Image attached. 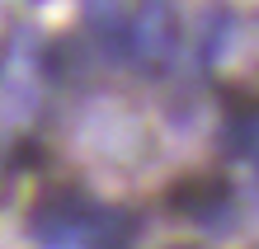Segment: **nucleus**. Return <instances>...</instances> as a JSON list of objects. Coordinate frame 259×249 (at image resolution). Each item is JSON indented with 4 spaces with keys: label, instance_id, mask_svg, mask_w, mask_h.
Segmentation results:
<instances>
[{
    "label": "nucleus",
    "instance_id": "nucleus-2",
    "mask_svg": "<svg viewBox=\"0 0 259 249\" xmlns=\"http://www.w3.org/2000/svg\"><path fill=\"white\" fill-rule=\"evenodd\" d=\"M127 66L146 80L179 66V0H137L127 10Z\"/></svg>",
    "mask_w": 259,
    "mask_h": 249
},
{
    "label": "nucleus",
    "instance_id": "nucleus-6",
    "mask_svg": "<svg viewBox=\"0 0 259 249\" xmlns=\"http://www.w3.org/2000/svg\"><path fill=\"white\" fill-rule=\"evenodd\" d=\"M0 66H5V47H0Z\"/></svg>",
    "mask_w": 259,
    "mask_h": 249
},
{
    "label": "nucleus",
    "instance_id": "nucleus-4",
    "mask_svg": "<svg viewBox=\"0 0 259 249\" xmlns=\"http://www.w3.org/2000/svg\"><path fill=\"white\" fill-rule=\"evenodd\" d=\"M99 66V52L90 47V38H52L48 47L38 52V71H42V80L57 85V89H75V85H85L90 75H95Z\"/></svg>",
    "mask_w": 259,
    "mask_h": 249
},
{
    "label": "nucleus",
    "instance_id": "nucleus-5",
    "mask_svg": "<svg viewBox=\"0 0 259 249\" xmlns=\"http://www.w3.org/2000/svg\"><path fill=\"white\" fill-rule=\"evenodd\" d=\"M5 165L14 174H28V169H42L48 165V146H42V136H14V146L5 155Z\"/></svg>",
    "mask_w": 259,
    "mask_h": 249
},
{
    "label": "nucleus",
    "instance_id": "nucleus-1",
    "mask_svg": "<svg viewBox=\"0 0 259 249\" xmlns=\"http://www.w3.org/2000/svg\"><path fill=\"white\" fill-rule=\"evenodd\" d=\"M165 207L203 235H226L240 221V193L222 169H189L165 188Z\"/></svg>",
    "mask_w": 259,
    "mask_h": 249
},
{
    "label": "nucleus",
    "instance_id": "nucleus-3",
    "mask_svg": "<svg viewBox=\"0 0 259 249\" xmlns=\"http://www.w3.org/2000/svg\"><path fill=\"white\" fill-rule=\"evenodd\" d=\"M127 0H80V19L90 47L109 66H127Z\"/></svg>",
    "mask_w": 259,
    "mask_h": 249
},
{
    "label": "nucleus",
    "instance_id": "nucleus-7",
    "mask_svg": "<svg viewBox=\"0 0 259 249\" xmlns=\"http://www.w3.org/2000/svg\"><path fill=\"white\" fill-rule=\"evenodd\" d=\"M254 169H259V155H254Z\"/></svg>",
    "mask_w": 259,
    "mask_h": 249
}]
</instances>
